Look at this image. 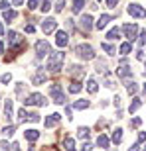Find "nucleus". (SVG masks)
Wrapping results in <instances>:
<instances>
[{
  "label": "nucleus",
  "instance_id": "nucleus-1",
  "mask_svg": "<svg viewBox=\"0 0 146 151\" xmlns=\"http://www.w3.org/2000/svg\"><path fill=\"white\" fill-rule=\"evenodd\" d=\"M63 61H65V53L63 51H53L47 55V65L45 69L50 71V73H59L63 69Z\"/></svg>",
  "mask_w": 146,
  "mask_h": 151
},
{
  "label": "nucleus",
  "instance_id": "nucleus-2",
  "mask_svg": "<svg viewBox=\"0 0 146 151\" xmlns=\"http://www.w3.org/2000/svg\"><path fill=\"white\" fill-rule=\"evenodd\" d=\"M75 55L79 59H83V61H91V59H95V51H93V47L89 43H79L75 45Z\"/></svg>",
  "mask_w": 146,
  "mask_h": 151
},
{
  "label": "nucleus",
  "instance_id": "nucleus-3",
  "mask_svg": "<svg viewBox=\"0 0 146 151\" xmlns=\"http://www.w3.org/2000/svg\"><path fill=\"white\" fill-rule=\"evenodd\" d=\"M22 102H24V106H42V108L47 104V100H45V96L42 94V92H32V94L26 96Z\"/></svg>",
  "mask_w": 146,
  "mask_h": 151
},
{
  "label": "nucleus",
  "instance_id": "nucleus-4",
  "mask_svg": "<svg viewBox=\"0 0 146 151\" xmlns=\"http://www.w3.org/2000/svg\"><path fill=\"white\" fill-rule=\"evenodd\" d=\"M120 32H123L124 34V37L128 39L130 43H132V41H136V35L140 34V32H138V26H136V24H123V26H120Z\"/></svg>",
  "mask_w": 146,
  "mask_h": 151
},
{
  "label": "nucleus",
  "instance_id": "nucleus-5",
  "mask_svg": "<svg viewBox=\"0 0 146 151\" xmlns=\"http://www.w3.org/2000/svg\"><path fill=\"white\" fill-rule=\"evenodd\" d=\"M50 94H51V98H53L55 104H65V100H67V96L63 94V90H61V84H51Z\"/></svg>",
  "mask_w": 146,
  "mask_h": 151
},
{
  "label": "nucleus",
  "instance_id": "nucleus-6",
  "mask_svg": "<svg viewBox=\"0 0 146 151\" xmlns=\"http://www.w3.org/2000/svg\"><path fill=\"white\" fill-rule=\"evenodd\" d=\"M51 53V45L45 41V39H39V41H36V55L42 59V57H47Z\"/></svg>",
  "mask_w": 146,
  "mask_h": 151
},
{
  "label": "nucleus",
  "instance_id": "nucleus-7",
  "mask_svg": "<svg viewBox=\"0 0 146 151\" xmlns=\"http://www.w3.org/2000/svg\"><path fill=\"white\" fill-rule=\"evenodd\" d=\"M55 28H57L55 18H45L44 22H42V32L44 34H51V32H55Z\"/></svg>",
  "mask_w": 146,
  "mask_h": 151
},
{
  "label": "nucleus",
  "instance_id": "nucleus-8",
  "mask_svg": "<svg viewBox=\"0 0 146 151\" xmlns=\"http://www.w3.org/2000/svg\"><path fill=\"white\" fill-rule=\"evenodd\" d=\"M128 14L132 18H146V10L142 8V6H138V4H130L128 6Z\"/></svg>",
  "mask_w": 146,
  "mask_h": 151
},
{
  "label": "nucleus",
  "instance_id": "nucleus-9",
  "mask_svg": "<svg viewBox=\"0 0 146 151\" xmlns=\"http://www.w3.org/2000/svg\"><path fill=\"white\" fill-rule=\"evenodd\" d=\"M79 24H81L83 32H91V29H93V16H91V14H83L81 20H79Z\"/></svg>",
  "mask_w": 146,
  "mask_h": 151
},
{
  "label": "nucleus",
  "instance_id": "nucleus-10",
  "mask_svg": "<svg viewBox=\"0 0 146 151\" xmlns=\"http://www.w3.org/2000/svg\"><path fill=\"white\" fill-rule=\"evenodd\" d=\"M117 75L120 78H128V77H132V69L128 67V63H120L117 69Z\"/></svg>",
  "mask_w": 146,
  "mask_h": 151
},
{
  "label": "nucleus",
  "instance_id": "nucleus-11",
  "mask_svg": "<svg viewBox=\"0 0 146 151\" xmlns=\"http://www.w3.org/2000/svg\"><path fill=\"white\" fill-rule=\"evenodd\" d=\"M69 75L73 77V81H77V78H81L85 75V71L81 65H69Z\"/></svg>",
  "mask_w": 146,
  "mask_h": 151
},
{
  "label": "nucleus",
  "instance_id": "nucleus-12",
  "mask_svg": "<svg viewBox=\"0 0 146 151\" xmlns=\"http://www.w3.org/2000/svg\"><path fill=\"white\" fill-rule=\"evenodd\" d=\"M67 43H69V35L65 32H57L55 34V45L57 47H65Z\"/></svg>",
  "mask_w": 146,
  "mask_h": 151
},
{
  "label": "nucleus",
  "instance_id": "nucleus-13",
  "mask_svg": "<svg viewBox=\"0 0 146 151\" xmlns=\"http://www.w3.org/2000/svg\"><path fill=\"white\" fill-rule=\"evenodd\" d=\"M59 120H61V116H59V114H50V116L45 118V128L50 129V128H55L57 124H59Z\"/></svg>",
  "mask_w": 146,
  "mask_h": 151
},
{
  "label": "nucleus",
  "instance_id": "nucleus-14",
  "mask_svg": "<svg viewBox=\"0 0 146 151\" xmlns=\"http://www.w3.org/2000/svg\"><path fill=\"white\" fill-rule=\"evenodd\" d=\"M39 135H42V134H39L38 129H34V128H32V129H26V132H24V137H26L30 143L38 141V139H39Z\"/></svg>",
  "mask_w": 146,
  "mask_h": 151
},
{
  "label": "nucleus",
  "instance_id": "nucleus-15",
  "mask_svg": "<svg viewBox=\"0 0 146 151\" xmlns=\"http://www.w3.org/2000/svg\"><path fill=\"white\" fill-rule=\"evenodd\" d=\"M12 116H14V106H12V100L8 98V100L4 102V118L8 122H12Z\"/></svg>",
  "mask_w": 146,
  "mask_h": 151
},
{
  "label": "nucleus",
  "instance_id": "nucleus-16",
  "mask_svg": "<svg viewBox=\"0 0 146 151\" xmlns=\"http://www.w3.org/2000/svg\"><path fill=\"white\" fill-rule=\"evenodd\" d=\"M111 20H112L111 14H103V16L99 18V22L95 24V28H97V29H103L105 26H109V22H111Z\"/></svg>",
  "mask_w": 146,
  "mask_h": 151
},
{
  "label": "nucleus",
  "instance_id": "nucleus-17",
  "mask_svg": "<svg viewBox=\"0 0 146 151\" xmlns=\"http://www.w3.org/2000/svg\"><path fill=\"white\" fill-rule=\"evenodd\" d=\"M45 81H47V75H45L44 71H38V73L32 77V83L34 84H42V83H45Z\"/></svg>",
  "mask_w": 146,
  "mask_h": 151
},
{
  "label": "nucleus",
  "instance_id": "nucleus-18",
  "mask_svg": "<svg viewBox=\"0 0 146 151\" xmlns=\"http://www.w3.org/2000/svg\"><path fill=\"white\" fill-rule=\"evenodd\" d=\"M91 106V102L89 100H83V98H81V100H75L73 102V110H85V108H89Z\"/></svg>",
  "mask_w": 146,
  "mask_h": 151
},
{
  "label": "nucleus",
  "instance_id": "nucleus-19",
  "mask_svg": "<svg viewBox=\"0 0 146 151\" xmlns=\"http://www.w3.org/2000/svg\"><path fill=\"white\" fill-rule=\"evenodd\" d=\"M63 149L65 151H75V139H73L71 135H67V137L63 139Z\"/></svg>",
  "mask_w": 146,
  "mask_h": 151
},
{
  "label": "nucleus",
  "instance_id": "nucleus-20",
  "mask_svg": "<svg viewBox=\"0 0 146 151\" xmlns=\"http://www.w3.org/2000/svg\"><path fill=\"white\" fill-rule=\"evenodd\" d=\"M109 143H111V139H109L105 134H101L99 137H97V147H103V149H107Z\"/></svg>",
  "mask_w": 146,
  "mask_h": 151
},
{
  "label": "nucleus",
  "instance_id": "nucleus-21",
  "mask_svg": "<svg viewBox=\"0 0 146 151\" xmlns=\"http://www.w3.org/2000/svg\"><path fill=\"white\" fill-rule=\"evenodd\" d=\"M2 18H4V22H12V20L18 18V12L16 10H4L2 12Z\"/></svg>",
  "mask_w": 146,
  "mask_h": 151
},
{
  "label": "nucleus",
  "instance_id": "nucleus-22",
  "mask_svg": "<svg viewBox=\"0 0 146 151\" xmlns=\"http://www.w3.org/2000/svg\"><path fill=\"white\" fill-rule=\"evenodd\" d=\"M123 137H124V134H123L120 128H117L115 132H112V143H115V145H118V143L123 141Z\"/></svg>",
  "mask_w": 146,
  "mask_h": 151
},
{
  "label": "nucleus",
  "instance_id": "nucleus-23",
  "mask_svg": "<svg viewBox=\"0 0 146 151\" xmlns=\"http://www.w3.org/2000/svg\"><path fill=\"white\" fill-rule=\"evenodd\" d=\"M85 88L89 90V94H95L97 90H99V84H97L95 78H89V81H87V86H85Z\"/></svg>",
  "mask_w": 146,
  "mask_h": 151
},
{
  "label": "nucleus",
  "instance_id": "nucleus-24",
  "mask_svg": "<svg viewBox=\"0 0 146 151\" xmlns=\"http://www.w3.org/2000/svg\"><path fill=\"white\" fill-rule=\"evenodd\" d=\"M83 6H85V0H73L71 12H73V14H79V12L83 10Z\"/></svg>",
  "mask_w": 146,
  "mask_h": 151
},
{
  "label": "nucleus",
  "instance_id": "nucleus-25",
  "mask_svg": "<svg viewBox=\"0 0 146 151\" xmlns=\"http://www.w3.org/2000/svg\"><path fill=\"white\" fill-rule=\"evenodd\" d=\"M130 49H132V43H130V41H124V43H120V47H118L120 55H128Z\"/></svg>",
  "mask_w": 146,
  "mask_h": 151
},
{
  "label": "nucleus",
  "instance_id": "nucleus-26",
  "mask_svg": "<svg viewBox=\"0 0 146 151\" xmlns=\"http://www.w3.org/2000/svg\"><path fill=\"white\" fill-rule=\"evenodd\" d=\"M79 90H81V83H79V81H71V84H69V92H71V94H77Z\"/></svg>",
  "mask_w": 146,
  "mask_h": 151
},
{
  "label": "nucleus",
  "instance_id": "nucleus-27",
  "mask_svg": "<svg viewBox=\"0 0 146 151\" xmlns=\"http://www.w3.org/2000/svg\"><path fill=\"white\" fill-rule=\"evenodd\" d=\"M140 106H142V100H140V98H134V100H132V104H130V108H128V112H130V114H134Z\"/></svg>",
  "mask_w": 146,
  "mask_h": 151
},
{
  "label": "nucleus",
  "instance_id": "nucleus-28",
  "mask_svg": "<svg viewBox=\"0 0 146 151\" xmlns=\"http://www.w3.org/2000/svg\"><path fill=\"white\" fill-rule=\"evenodd\" d=\"M89 132H91L89 128H85V126H81V128L77 129V135L81 137V139H87V137H89Z\"/></svg>",
  "mask_w": 146,
  "mask_h": 151
},
{
  "label": "nucleus",
  "instance_id": "nucleus-29",
  "mask_svg": "<svg viewBox=\"0 0 146 151\" xmlns=\"http://www.w3.org/2000/svg\"><path fill=\"white\" fill-rule=\"evenodd\" d=\"M103 51H105L107 55H115V51H117V49H115V45H111L109 41H107V43L103 41Z\"/></svg>",
  "mask_w": 146,
  "mask_h": 151
},
{
  "label": "nucleus",
  "instance_id": "nucleus-30",
  "mask_svg": "<svg viewBox=\"0 0 146 151\" xmlns=\"http://www.w3.org/2000/svg\"><path fill=\"white\" fill-rule=\"evenodd\" d=\"M118 35H120V28H112L111 32L107 34V39H111V41H112V39H118Z\"/></svg>",
  "mask_w": 146,
  "mask_h": 151
},
{
  "label": "nucleus",
  "instance_id": "nucleus-31",
  "mask_svg": "<svg viewBox=\"0 0 146 151\" xmlns=\"http://www.w3.org/2000/svg\"><path fill=\"white\" fill-rule=\"evenodd\" d=\"M136 90H138V84L132 83V81H128V83H126V92H128V94H134Z\"/></svg>",
  "mask_w": 146,
  "mask_h": 151
},
{
  "label": "nucleus",
  "instance_id": "nucleus-32",
  "mask_svg": "<svg viewBox=\"0 0 146 151\" xmlns=\"http://www.w3.org/2000/svg\"><path fill=\"white\" fill-rule=\"evenodd\" d=\"M26 120H28V122H39V114L38 112H30V114H26Z\"/></svg>",
  "mask_w": 146,
  "mask_h": 151
},
{
  "label": "nucleus",
  "instance_id": "nucleus-33",
  "mask_svg": "<svg viewBox=\"0 0 146 151\" xmlns=\"http://www.w3.org/2000/svg\"><path fill=\"white\" fill-rule=\"evenodd\" d=\"M14 129H16L14 126H6V128L2 129V134H4L6 137H12V135H14Z\"/></svg>",
  "mask_w": 146,
  "mask_h": 151
},
{
  "label": "nucleus",
  "instance_id": "nucleus-34",
  "mask_svg": "<svg viewBox=\"0 0 146 151\" xmlns=\"http://www.w3.org/2000/svg\"><path fill=\"white\" fill-rule=\"evenodd\" d=\"M42 12H50V8H51V0H42Z\"/></svg>",
  "mask_w": 146,
  "mask_h": 151
},
{
  "label": "nucleus",
  "instance_id": "nucleus-35",
  "mask_svg": "<svg viewBox=\"0 0 146 151\" xmlns=\"http://www.w3.org/2000/svg\"><path fill=\"white\" fill-rule=\"evenodd\" d=\"M53 8H55V12H61L63 8H65V0H55V4H53Z\"/></svg>",
  "mask_w": 146,
  "mask_h": 151
},
{
  "label": "nucleus",
  "instance_id": "nucleus-36",
  "mask_svg": "<svg viewBox=\"0 0 146 151\" xmlns=\"http://www.w3.org/2000/svg\"><path fill=\"white\" fill-rule=\"evenodd\" d=\"M28 8H30V10H36V8H39V0H28Z\"/></svg>",
  "mask_w": 146,
  "mask_h": 151
},
{
  "label": "nucleus",
  "instance_id": "nucleus-37",
  "mask_svg": "<svg viewBox=\"0 0 146 151\" xmlns=\"http://www.w3.org/2000/svg\"><path fill=\"white\" fill-rule=\"evenodd\" d=\"M0 81H2V83H4V84H8V83H10V81H12V75H10V73L2 75V77H0Z\"/></svg>",
  "mask_w": 146,
  "mask_h": 151
},
{
  "label": "nucleus",
  "instance_id": "nucleus-38",
  "mask_svg": "<svg viewBox=\"0 0 146 151\" xmlns=\"http://www.w3.org/2000/svg\"><path fill=\"white\" fill-rule=\"evenodd\" d=\"M138 35H140V37H138V43H140V45H144V47H146V32H140Z\"/></svg>",
  "mask_w": 146,
  "mask_h": 151
},
{
  "label": "nucleus",
  "instance_id": "nucleus-39",
  "mask_svg": "<svg viewBox=\"0 0 146 151\" xmlns=\"http://www.w3.org/2000/svg\"><path fill=\"white\" fill-rule=\"evenodd\" d=\"M81 151H93V143H91V141H85L83 147H81Z\"/></svg>",
  "mask_w": 146,
  "mask_h": 151
},
{
  "label": "nucleus",
  "instance_id": "nucleus-40",
  "mask_svg": "<svg viewBox=\"0 0 146 151\" xmlns=\"http://www.w3.org/2000/svg\"><path fill=\"white\" fill-rule=\"evenodd\" d=\"M140 124H142V120H140V118H132V122H130V126H132V128H138Z\"/></svg>",
  "mask_w": 146,
  "mask_h": 151
},
{
  "label": "nucleus",
  "instance_id": "nucleus-41",
  "mask_svg": "<svg viewBox=\"0 0 146 151\" xmlns=\"http://www.w3.org/2000/svg\"><path fill=\"white\" fill-rule=\"evenodd\" d=\"M0 149H2V151H10V143H8V141H2V143H0Z\"/></svg>",
  "mask_w": 146,
  "mask_h": 151
},
{
  "label": "nucleus",
  "instance_id": "nucleus-42",
  "mask_svg": "<svg viewBox=\"0 0 146 151\" xmlns=\"http://www.w3.org/2000/svg\"><path fill=\"white\" fill-rule=\"evenodd\" d=\"M8 0H0V10H8Z\"/></svg>",
  "mask_w": 146,
  "mask_h": 151
},
{
  "label": "nucleus",
  "instance_id": "nucleus-43",
  "mask_svg": "<svg viewBox=\"0 0 146 151\" xmlns=\"http://www.w3.org/2000/svg\"><path fill=\"white\" fill-rule=\"evenodd\" d=\"M18 118H20V120H26V110H18Z\"/></svg>",
  "mask_w": 146,
  "mask_h": 151
},
{
  "label": "nucleus",
  "instance_id": "nucleus-44",
  "mask_svg": "<svg viewBox=\"0 0 146 151\" xmlns=\"http://www.w3.org/2000/svg\"><path fill=\"white\" fill-rule=\"evenodd\" d=\"M117 4H118V0H107V6H109V8H115Z\"/></svg>",
  "mask_w": 146,
  "mask_h": 151
},
{
  "label": "nucleus",
  "instance_id": "nucleus-45",
  "mask_svg": "<svg viewBox=\"0 0 146 151\" xmlns=\"http://www.w3.org/2000/svg\"><path fill=\"white\" fill-rule=\"evenodd\" d=\"M26 32H28V34H34V32H36V28L32 26V24H28V26H26Z\"/></svg>",
  "mask_w": 146,
  "mask_h": 151
},
{
  "label": "nucleus",
  "instance_id": "nucleus-46",
  "mask_svg": "<svg viewBox=\"0 0 146 151\" xmlns=\"http://www.w3.org/2000/svg\"><path fill=\"white\" fill-rule=\"evenodd\" d=\"M144 139H146V134H144V132H140V134H138V143H142Z\"/></svg>",
  "mask_w": 146,
  "mask_h": 151
},
{
  "label": "nucleus",
  "instance_id": "nucleus-47",
  "mask_svg": "<svg viewBox=\"0 0 146 151\" xmlns=\"http://www.w3.org/2000/svg\"><path fill=\"white\" fill-rule=\"evenodd\" d=\"M120 102H123V100H120V96H115V106L120 108Z\"/></svg>",
  "mask_w": 146,
  "mask_h": 151
},
{
  "label": "nucleus",
  "instance_id": "nucleus-48",
  "mask_svg": "<svg viewBox=\"0 0 146 151\" xmlns=\"http://www.w3.org/2000/svg\"><path fill=\"white\" fill-rule=\"evenodd\" d=\"M24 0H12V6H22Z\"/></svg>",
  "mask_w": 146,
  "mask_h": 151
},
{
  "label": "nucleus",
  "instance_id": "nucleus-49",
  "mask_svg": "<svg viewBox=\"0 0 146 151\" xmlns=\"http://www.w3.org/2000/svg\"><path fill=\"white\" fill-rule=\"evenodd\" d=\"M10 147H12V151H20V145H18V143H12Z\"/></svg>",
  "mask_w": 146,
  "mask_h": 151
},
{
  "label": "nucleus",
  "instance_id": "nucleus-50",
  "mask_svg": "<svg viewBox=\"0 0 146 151\" xmlns=\"http://www.w3.org/2000/svg\"><path fill=\"white\" fill-rule=\"evenodd\" d=\"M138 147H140V143H134V145L130 147V149H128V151H138Z\"/></svg>",
  "mask_w": 146,
  "mask_h": 151
},
{
  "label": "nucleus",
  "instance_id": "nucleus-51",
  "mask_svg": "<svg viewBox=\"0 0 146 151\" xmlns=\"http://www.w3.org/2000/svg\"><path fill=\"white\" fill-rule=\"evenodd\" d=\"M0 53H4V43L0 41Z\"/></svg>",
  "mask_w": 146,
  "mask_h": 151
},
{
  "label": "nucleus",
  "instance_id": "nucleus-52",
  "mask_svg": "<svg viewBox=\"0 0 146 151\" xmlns=\"http://www.w3.org/2000/svg\"><path fill=\"white\" fill-rule=\"evenodd\" d=\"M0 35H4V28H2V22H0Z\"/></svg>",
  "mask_w": 146,
  "mask_h": 151
},
{
  "label": "nucleus",
  "instance_id": "nucleus-53",
  "mask_svg": "<svg viewBox=\"0 0 146 151\" xmlns=\"http://www.w3.org/2000/svg\"><path fill=\"white\" fill-rule=\"evenodd\" d=\"M28 151H36V147H34V145H30V149H28Z\"/></svg>",
  "mask_w": 146,
  "mask_h": 151
},
{
  "label": "nucleus",
  "instance_id": "nucleus-54",
  "mask_svg": "<svg viewBox=\"0 0 146 151\" xmlns=\"http://www.w3.org/2000/svg\"><path fill=\"white\" fill-rule=\"evenodd\" d=\"M142 151H146V145H144V149H142Z\"/></svg>",
  "mask_w": 146,
  "mask_h": 151
}]
</instances>
